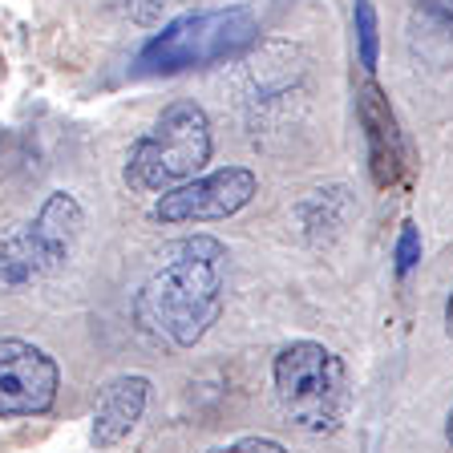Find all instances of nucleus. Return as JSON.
<instances>
[{
  "label": "nucleus",
  "mask_w": 453,
  "mask_h": 453,
  "mask_svg": "<svg viewBox=\"0 0 453 453\" xmlns=\"http://www.w3.org/2000/svg\"><path fill=\"white\" fill-rule=\"evenodd\" d=\"M146 401H150V380L142 372H126V377H113L102 388L94 409V425H89V441L94 449H113L122 445L126 437L138 429L142 413H146Z\"/></svg>",
  "instance_id": "obj_9"
},
{
  "label": "nucleus",
  "mask_w": 453,
  "mask_h": 453,
  "mask_svg": "<svg viewBox=\"0 0 453 453\" xmlns=\"http://www.w3.org/2000/svg\"><path fill=\"white\" fill-rule=\"evenodd\" d=\"M352 33H357V61L365 73H372L380 61V20L372 0H352Z\"/></svg>",
  "instance_id": "obj_10"
},
{
  "label": "nucleus",
  "mask_w": 453,
  "mask_h": 453,
  "mask_svg": "<svg viewBox=\"0 0 453 453\" xmlns=\"http://www.w3.org/2000/svg\"><path fill=\"white\" fill-rule=\"evenodd\" d=\"M259 41V20L247 4H231V9H203L187 12V17L162 25L142 45L134 73L138 77H174L190 73V69H207L219 61H235Z\"/></svg>",
  "instance_id": "obj_3"
},
{
  "label": "nucleus",
  "mask_w": 453,
  "mask_h": 453,
  "mask_svg": "<svg viewBox=\"0 0 453 453\" xmlns=\"http://www.w3.org/2000/svg\"><path fill=\"white\" fill-rule=\"evenodd\" d=\"M417 259H421V231H417V223H405L396 235V275H409Z\"/></svg>",
  "instance_id": "obj_11"
},
{
  "label": "nucleus",
  "mask_w": 453,
  "mask_h": 453,
  "mask_svg": "<svg viewBox=\"0 0 453 453\" xmlns=\"http://www.w3.org/2000/svg\"><path fill=\"white\" fill-rule=\"evenodd\" d=\"M259 190L247 166H219V170H203L198 179L182 182V187L158 195L154 203V219L166 226H182V223H219L231 219L247 207Z\"/></svg>",
  "instance_id": "obj_6"
},
{
  "label": "nucleus",
  "mask_w": 453,
  "mask_h": 453,
  "mask_svg": "<svg viewBox=\"0 0 453 453\" xmlns=\"http://www.w3.org/2000/svg\"><path fill=\"white\" fill-rule=\"evenodd\" d=\"M211 453H288L280 441H272V437H239V441L231 445H219V449Z\"/></svg>",
  "instance_id": "obj_12"
},
{
  "label": "nucleus",
  "mask_w": 453,
  "mask_h": 453,
  "mask_svg": "<svg viewBox=\"0 0 453 453\" xmlns=\"http://www.w3.org/2000/svg\"><path fill=\"white\" fill-rule=\"evenodd\" d=\"M81 203L69 190H53L33 223H25L17 235L0 239V288H28L53 275L57 267H65L73 243L81 239Z\"/></svg>",
  "instance_id": "obj_5"
},
{
  "label": "nucleus",
  "mask_w": 453,
  "mask_h": 453,
  "mask_svg": "<svg viewBox=\"0 0 453 453\" xmlns=\"http://www.w3.org/2000/svg\"><path fill=\"white\" fill-rule=\"evenodd\" d=\"M226 247L215 235H187L162 251V264L134 296V316L174 349H195L223 316Z\"/></svg>",
  "instance_id": "obj_1"
},
{
  "label": "nucleus",
  "mask_w": 453,
  "mask_h": 453,
  "mask_svg": "<svg viewBox=\"0 0 453 453\" xmlns=\"http://www.w3.org/2000/svg\"><path fill=\"white\" fill-rule=\"evenodd\" d=\"M421 12H429V17L437 20V25L453 28V0H413Z\"/></svg>",
  "instance_id": "obj_13"
},
{
  "label": "nucleus",
  "mask_w": 453,
  "mask_h": 453,
  "mask_svg": "<svg viewBox=\"0 0 453 453\" xmlns=\"http://www.w3.org/2000/svg\"><path fill=\"white\" fill-rule=\"evenodd\" d=\"M357 118H360V130H365L372 182H377L380 190L396 187L401 170H405V134L396 126V113H393V105H388L385 89H380L372 77L360 85V94H357Z\"/></svg>",
  "instance_id": "obj_8"
},
{
  "label": "nucleus",
  "mask_w": 453,
  "mask_h": 453,
  "mask_svg": "<svg viewBox=\"0 0 453 453\" xmlns=\"http://www.w3.org/2000/svg\"><path fill=\"white\" fill-rule=\"evenodd\" d=\"M275 401L283 417L308 434H336L352 405L349 368L332 349L316 340H296L280 349L272 365Z\"/></svg>",
  "instance_id": "obj_4"
},
{
  "label": "nucleus",
  "mask_w": 453,
  "mask_h": 453,
  "mask_svg": "<svg viewBox=\"0 0 453 453\" xmlns=\"http://www.w3.org/2000/svg\"><path fill=\"white\" fill-rule=\"evenodd\" d=\"M61 393V368L41 344L4 336L0 340V421L53 413Z\"/></svg>",
  "instance_id": "obj_7"
},
{
  "label": "nucleus",
  "mask_w": 453,
  "mask_h": 453,
  "mask_svg": "<svg viewBox=\"0 0 453 453\" xmlns=\"http://www.w3.org/2000/svg\"><path fill=\"white\" fill-rule=\"evenodd\" d=\"M445 328L453 332V292H449V303H445Z\"/></svg>",
  "instance_id": "obj_15"
},
{
  "label": "nucleus",
  "mask_w": 453,
  "mask_h": 453,
  "mask_svg": "<svg viewBox=\"0 0 453 453\" xmlns=\"http://www.w3.org/2000/svg\"><path fill=\"white\" fill-rule=\"evenodd\" d=\"M445 434H449V445H453V409H449V421H445Z\"/></svg>",
  "instance_id": "obj_16"
},
{
  "label": "nucleus",
  "mask_w": 453,
  "mask_h": 453,
  "mask_svg": "<svg viewBox=\"0 0 453 453\" xmlns=\"http://www.w3.org/2000/svg\"><path fill=\"white\" fill-rule=\"evenodd\" d=\"M215 154L207 110L190 97L170 102L154 118V126L130 146V158L122 166V179L134 195H166L182 182L198 179Z\"/></svg>",
  "instance_id": "obj_2"
},
{
  "label": "nucleus",
  "mask_w": 453,
  "mask_h": 453,
  "mask_svg": "<svg viewBox=\"0 0 453 453\" xmlns=\"http://www.w3.org/2000/svg\"><path fill=\"white\" fill-rule=\"evenodd\" d=\"M126 9H130V17L138 25H154L162 12V0H126Z\"/></svg>",
  "instance_id": "obj_14"
}]
</instances>
